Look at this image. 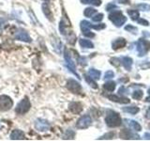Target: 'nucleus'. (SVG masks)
I'll list each match as a JSON object with an SVG mask.
<instances>
[{
  "label": "nucleus",
  "instance_id": "17",
  "mask_svg": "<svg viewBox=\"0 0 150 141\" xmlns=\"http://www.w3.org/2000/svg\"><path fill=\"white\" fill-rule=\"evenodd\" d=\"M121 63L123 64L124 68L127 70H130L131 67H132V64H133V60L130 58H129V56H124V58H122Z\"/></svg>",
  "mask_w": 150,
  "mask_h": 141
},
{
  "label": "nucleus",
  "instance_id": "24",
  "mask_svg": "<svg viewBox=\"0 0 150 141\" xmlns=\"http://www.w3.org/2000/svg\"><path fill=\"white\" fill-rule=\"evenodd\" d=\"M128 14L132 20H137L140 16V13L136 9H128Z\"/></svg>",
  "mask_w": 150,
  "mask_h": 141
},
{
  "label": "nucleus",
  "instance_id": "6",
  "mask_svg": "<svg viewBox=\"0 0 150 141\" xmlns=\"http://www.w3.org/2000/svg\"><path fill=\"white\" fill-rule=\"evenodd\" d=\"M92 123L91 117L89 115H83L77 120L76 127L78 129H86Z\"/></svg>",
  "mask_w": 150,
  "mask_h": 141
},
{
  "label": "nucleus",
  "instance_id": "3",
  "mask_svg": "<svg viewBox=\"0 0 150 141\" xmlns=\"http://www.w3.org/2000/svg\"><path fill=\"white\" fill-rule=\"evenodd\" d=\"M30 107H31V103H30L29 99L25 98L17 105V106L15 108V112L19 115H23L29 111Z\"/></svg>",
  "mask_w": 150,
  "mask_h": 141
},
{
  "label": "nucleus",
  "instance_id": "44",
  "mask_svg": "<svg viewBox=\"0 0 150 141\" xmlns=\"http://www.w3.org/2000/svg\"><path fill=\"white\" fill-rule=\"evenodd\" d=\"M148 93H149V94H150V88H149V89H148Z\"/></svg>",
  "mask_w": 150,
  "mask_h": 141
},
{
  "label": "nucleus",
  "instance_id": "34",
  "mask_svg": "<svg viewBox=\"0 0 150 141\" xmlns=\"http://www.w3.org/2000/svg\"><path fill=\"white\" fill-rule=\"evenodd\" d=\"M105 27H106L105 24H100V25H92V28H94V29H97V30L103 29V28H105Z\"/></svg>",
  "mask_w": 150,
  "mask_h": 141
},
{
  "label": "nucleus",
  "instance_id": "15",
  "mask_svg": "<svg viewBox=\"0 0 150 141\" xmlns=\"http://www.w3.org/2000/svg\"><path fill=\"white\" fill-rule=\"evenodd\" d=\"M11 139L12 140H20V139H25V133L21 130H14L11 134Z\"/></svg>",
  "mask_w": 150,
  "mask_h": 141
},
{
  "label": "nucleus",
  "instance_id": "16",
  "mask_svg": "<svg viewBox=\"0 0 150 141\" xmlns=\"http://www.w3.org/2000/svg\"><path fill=\"white\" fill-rule=\"evenodd\" d=\"M107 97L109 98L111 101L115 102V103H129V102H130L128 98L118 97V96H116V95H108Z\"/></svg>",
  "mask_w": 150,
  "mask_h": 141
},
{
  "label": "nucleus",
  "instance_id": "33",
  "mask_svg": "<svg viewBox=\"0 0 150 141\" xmlns=\"http://www.w3.org/2000/svg\"><path fill=\"white\" fill-rule=\"evenodd\" d=\"M115 76V73L112 70H107L104 74V79H111Z\"/></svg>",
  "mask_w": 150,
  "mask_h": 141
},
{
  "label": "nucleus",
  "instance_id": "20",
  "mask_svg": "<svg viewBox=\"0 0 150 141\" xmlns=\"http://www.w3.org/2000/svg\"><path fill=\"white\" fill-rule=\"evenodd\" d=\"M129 122V128H131L132 130L134 131H141V129H142V127H141V125L138 123L137 121H135V120H127Z\"/></svg>",
  "mask_w": 150,
  "mask_h": 141
},
{
  "label": "nucleus",
  "instance_id": "10",
  "mask_svg": "<svg viewBox=\"0 0 150 141\" xmlns=\"http://www.w3.org/2000/svg\"><path fill=\"white\" fill-rule=\"evenodd\" d=\"M64 58H65V61H66V64H67L68 68L69 69L70 72H72L78 78H80V76L77 74L76 70H75V65L73 63V61L71 59V58H70V55L69 54V51L67 49H65V55H64Z\"/></svg>",
  "mask_w": 150,
  "mask_h": 141
},
{
  "label": "nucleus",
  "instance_id": "14",
  "mask_svg": "<svg viewBox=\"0 0 150 141\" xmlns=\"http://www.w3.org/2000/svg\"><path fill=\"white\" fill-rule=\"evenodd\" d=\"M127 44V41L125 39H123V38H119V39H116L115 41H112V47L114 50H117V49H120V48H123V47H125Z\"/></svg>",
  "mask_w": 150,
  "mask_h": 141
},
{
  "label": "nucleus",
  "instance_id": "42",
  "mask_svg": "<svg viewBox=\"0 0 150 141\" xmlns=\"http://www.w3.org/2000/svg\"><path fill=\"white\" fill-rule=\"evenodd\" d=\"M119 2L122 3V4H129V0H119Z\"/></svg>",
  "mask_w": 150,
  "mask_h": 141
},
{
  "label": "nucleus",
  "instance_id": "31",
  "mask_svg": "<svg viewBox=\"0 0 150 141\" xmlns=\"http://www.w3.org/2000/svg\"><path fill=\"white\" fill-rule=\"evenodd\" d=\"M103 19V14L102 13H97L95 16H92V20L94 22H100Z\"/></svg>",
  "mask_w": 150,
  "mask_h": 141
},
{
  "label": "nucleus",
  "instance_id": "25",
  "mask_svg": "<svg viewBox=\"0 0 150 141\" xmlns=\"http://www.w3.org/2000/svg\"><path fill=\"white\" fill-rule=\"evenodd\" d=\"M95 13H97V11L93 8H86L83 11L84 16H86V17H92Z\"/></svg>",
  "mask_w": 150,
  "mask_h": 141
},
{
  "label": "nucleus",
  "instance_id": "5",
  "mask_svg": "<svg viewBox=\"0 0 150 141\" xmlns=\"http://www.w3.org/2000/svg\"><path fill=\"white\" fill-rule=\"evenodd\" d=\"M150 50V42L144 39H140L137 43V51L139 56H144Z\"/></svg>",
  "mask_w": 150,
  "mask_h": 141
},
{
  "label": "nucleus",
  "instance_id": "4",
  "mask_svg": "<svg viewBox=\"0 0 150 141\" xmlns=\"http://www.w3.org/2000/svg\"><path fill=\"white\" fill-rule=\"evenodd\" d=\"M13 105V101L11 97L8 95H1L0 96V110L1 111H8Z\"/></svg>",
  "mask_w": 150,
  "mask_h": 141
},
{
  "label": "nucleus",
  "instance_id": "7",
  "mask_svg": "<svg viewBox=\"0 0 150 141\" xmlns=\"http://www.w3.org/2000/svg\"><path fill=\"white\" fill-rule=\"evenodd\" d=\"M66 87L69 89V91H71L72 93L75 94H80L82 90V87L77 81H75L74 79H69Z\"/></svg>",
  "mask_w": 150,
  "mask_h": 141
},
{
  "label": "nucleus",
  "instance_id": "13",
  "mask_svg": "<svg viewBox=\"0 0 150 141\" xmlns=\"http://www.w3.org/2000/svg\"><path fill=\"white\" fill-rule=\"evenodd\" d=\"M120 137L123 139H139L138 135H135L134 134H132L129 130H122L120 133Z\"/></svg>",
  "mask_w": 150,
  "mask_h": 141
},
{
  "label": "nucleus",
  "instance_id": "22",
  "mask_svg": "<svg viewBox=\"0 0 150 141\" xmlns=\"http://www.w3.org/2000/svg\"><path fill=\"white\" fill-rule=\"evenodd\" d=\"M103 88L105 89V90L107 91H114L115 90V82H112V81H109V82H107L104 84V86H103Z\"/></svg>",
  "mask_w": 150,
  "mask_h": 141
},
{
  "label": "nucleus",
  "instance_id": "27",
  "mask_svg": "<svg viewBox=\"0 0 150 141\" xmlns=\"http://www.w3.org/2000/svg\"><path fill=\"white\" fill-rule=\"evenodd\" d=\"M86 82L90 85V86L93 88H95V89H97L98 88V85L96 84V82L94 81V79L93 78H91L90 76H87V75H86Z\"/></svg>",
  "mask_w": 150,
  "mask_h": 141
},
{
  "label": "nucleus",
  "instance_id": "37",
  "mask_svg": "<svg viewBox=\"0 0 150 141\" xmlns=\"http://www.w3.org/2000/svg\"><path fill=\"white\" fill-rule=\"evenodd\" d=\"M138 23L140 24V25H143V26H149V23L146 20H144V19H138Z\"/></svg>",
  "mask_w": 150,
  "mask_h": 141
},
{
  "label": "nucleus",
  "instance_id": "36",
  "mask_svg": "<svg viewBox=\"0 0 150 141\" xmlns=\"http://www.w3.org/2000/svg\"><path fill=\"white\" fill-rule=\"evenodd\" d=\"M115 135L114 133H109V134H107V135H104L103 136H101V137L100 139H112V136Z\"/></svg>",
  "mask_w": 150,
  "mask_h": 141
},
{
  "label": "nucleus",
  "instance_id": "11",
  "mask_svg": "<svg viewBox=\"0 0 150 141\" xmlns=\"http://www.w3.org/2000/svg\"><path fill=\"white\" fill-rule=\"evenodd\" d=\"M15 39L22 41H25V42H31V38L28 35V33L23 29H20L16 32Z\"/></svg>",
  "mask_w": 150,
  "mask_h": 141
},
{
  "label": "nucleus",
  "instance_id": "8",
  "mask_svg": "<svg viewBox=\"0 0 150 141\" xmlns=\"http://www.w3.org/2000/svg\"><path fill=\"white\" fill-rule=\"evenodd\" d=\"M90 28H92V24L91 23H89L88 21H86V20H83V21L81 22V29H82L83 34L86 37L93 38V37H95V34L90 31Z\"/></svg>",
  "mask_w": 150,
  "mask_h": 141
},
{
  "label": "nucleus",
  "instance_id": "35",
  "mask_svg": "<svg viewBox=\"0 0 150 141\" xmlns=\"http://www.w3.org/2000/svg\"><path fill=\"white\" fill-rule=\"evenodd\" d=\"M138 9H141L142 11H149L150 9V6L146 4H141L138 6Z\"/></svg>",
  "mask_w": 150,
  "mask_h": 141
},
{
  "label": "nucleus",
  "instance_id": "41",
  "mask_svg": "<svg viewBox=\"0 0 150 141\" xmlns=\"http://www.w3.org/2000/svg\"><path fill=\"white\" fill-rule=\"evenodd\" d=\"M144 138H145V139H147V140H150V134L145 133V134H144Z\"/></svg>",
  "mask_w": 150,
  "mask_h": 141
},
{
  "label": "nucleus",
  "instance_id": "26",
  "mask_svg": "<svg viewBox=\"0 0 150 141\" xmlns=\"http://www.w3.org/2000/svg\"><path fill=\"white\" fill-rule=\"evenodd\" d=\"M83 4H91L94 6H100L101 0H80Z\"/></svg>",
  "mask_w": 150,
  "mask_h": 141
},
{
  "label": "nucleus",
  "instance_id": "12",
  "mask_svg": "<svg viewBox=\"0 0 150 141\" xmlns=\"http://www.w3.org/2000/svg\"><path fill=\"white\" fill-rule=\"evenodd\" d=\"M69 110L71 111L73 114H80L83 111V106L80 103L78 102H72L69 103Z\"/></svg>",
  "mask_w": 150,
  "mask_h": 141
},
{
  "label": "nucleus",
  "instance_id": "32",
  "mask_svg": "<svg viewBox=\"0 0 150 141\" xmlns=\"http://www.w3.org/2000/svg\"><path fill=\"white\" fill-rule=\"evenodd\" d=\"M125 29L126 30H128L129 32H131V33H137V28H136L135 26H131V25H128V26H125Z\"/></svg>",
  "mask_w": 150,
  "mask_h": 141
},
{
  "label": "nucleus",
  "instance_id": "19",
  "mask_svg": "<svg viewBox=\"0 0 150 141\" xmlns=\"http://www.w3.org/2000/svg\"><path fill=\"white\" fill-rule=\"evenodd\" d=\"M79 43L83 48H93L94 44L89 40H84V39H80L79 40Z\"/></svg>",
  "mask_w": 150,
  "mask_h": 141
},
{
  "label": "nucleus",
  "instance_id": "18",
  "mask_svg": "<svg viewBox=\"0 0 150 141\" xmlns=\"http://www.w3.org/2000/svg\"><path fill=\"white\" fill-rule=\"evenodd\" d=\"M100 72L98 70H95V69H90L88 72V75L90 76L91 78H93L94 80H98L100 77Z\"/></svg>",
  "mask_w": 150,
  "mask_h": 141
},
{
  "label": "nucleus",
  "instance_id": "40",
  "mask_svg": "<svg viewBox=\"0 0 150 141\" xmlns=\"http://www.w3.org/2000/svg\"><path fill=\"white\" fill-rule=\"evenodd\" d=\"M145 117L147 118L148 120H150V107L147 109V111H146V114H145Z\"/></svg>",
  "mask_w": 150,
  "mask_h": 141
},
{
  "label": "nucleus",
  "instance_id": "28",
  "mask_svg": "<svg viewBox=\"0 0 150 141\" xmlns=\"http://www.w3.org/2000/svg\"><path fill=\"white\" fill-rule=\"evenodd\" d=\"M143 95H144V93L142 90H135L134 93L132 94V98L135 99V100H141Z\"/></svg>",
  "mask_w": 150,
  "mask_h": 141
},
{
  "label": "nucleus",
  "instance_id": "39",
  "mask_svg": "<svg viewBox=\"0 0 150 141\" xmlns=\"http://www.w3.org/2000/svg\"><path fill=\"white\" fill-rule=\"evenodd\" d=\"M118 92H119V94H124V93H128V92H127V89H126V88H125L124 87H121V88H119Z\"/></svg>",
  "mask_w": 150,
  "mask_h": 141
},
{
  "label": "nucleus",
  "instance_id": "38",
  "mask_svg": "<svg viewBox=\"0 0 150 141\" xmlns=\"http://www.w3.org/2000/svg\"><path fill=\"white\" fill-rule=\"evenodd\" d=\"M116 9V6H115V5H114V4H109L107 6V8H106L107 11H111V9Z\"/></svg>",
  "mask_w": 150,
  "mask_h": 141
},
{
  "label": "nucleus",
  "instance_id": "43",
  "mask_svg": "<svg viewBox=\"0 0 150 141\" xmlns=\"http://www.w3.org/2000/svg\"><path fill=\"white\" fill-rule=\"evenodd\" d=\"M145 101H146V102H150V97H147V98H146V100H145Z\"/></svg>",
  "mask_w": 150,
  "mask_h": 141
},
{
  "label": "nucleus",
  "instance_id": "23",
  "mask_svg": "<svg viewBox=\"0 0 150 141\" xmlns=\"http://www.w3.org/2000/svg\"><path fill=\"white\" fill-rule=\"evenodd\" d=\"M123 111L127 112V113H129V114H137L139 112V107L137 106H129V107H124L123 108Z\"/></svg>",
  "mask_w": 150,
  "mask_h": 141
},
{
  "label": "nucleus",
  "instance_id": "21",
  "mask_svg": "<svg viewBox=\"0 0 150 141\" xmlns=\"http://www.w3.org/2000/svg\"><path fill=\"white\" fill-rule=\"evenodd\" d=\"M42 11L45 14V16L48 18V19H51V20H53V15H52V13L49 9V6L47 3H44L42 5Z\"/></svg>",
  "mask_w": 150,
  "mask_h": 141
},
{
  "label": "nucleus",
  "instance_id": "29",
  "mask_svg": "<svg viewBox=\"0 0 150 141\" xmlns=\"http://www.w3.org/2000/svg\"><path fill=\"white\" fill-rule=\"evenodd\" d=\"M74 135H75L74 132L70 131V130H68L67 132H66V134L64 135V138H66V139H71V138H73Z\"/></svg>",
  "mask_w": 150,
  "mask_h": 141
},
{
  "label": "nucleus",
  "instance_id": "30",
  "mask_svg": "<svg viewBox=\"0 0 150 141\" xmlns=\"http://www.w3.org/2000/svg\"><path fill=\"white\" fill-rule=\"evenodd\" d=\"M110 62H111L112 65L115 66V67H118V66L120 65V63H121V60L119 58H111Z\"/></svg>",
  "mask_w": 150,
  "mask_h": 141
},
{
  "label": "nucleus",
  "instance_id": "1",
  "mask_svg": "<svg viewBox=\"0 0 150 141\" xmlns=\"http://www.w3.org/2000/svg\"><path fill=\"white\" fill-rule=\"evenodd\" d=\"M105 122L109 127H118L121 125L122 120L118 113L109 111L105 118Z\"/></svg>",
  "mask_w": 150,
  "mask_h": 141
},
{
  "label": "nucleus",
  "instance_id": "9",
  "mask_svg": "<svg viewBox=\"0 0 150 141\" xmlns=\"http://www.w3.org/2000/svg\"><path fill=\"white\" fill-rule=\"evenodd\" d=\"M34 126L38 131H40V132L47 131V130L50 129V123L46 120H43V119L36 120Z\"/></svg>",
  "mask_w": 150,
  "mask_h": 141
},
{
  "label": "nucleus",
  "instance_id": "45",
  "mask_svg": "<svg viewBox=\"0 0 150 141\" xmlns=\"http://www.w3.org/2000/svg\"><path fill=\"white\" fill-rule=\"evenodd\" d=\"M44 1H48V0H44Z\"/></svg>",
  "mask_w": 150,
  "mask_h": 141
},
{
  "label": "nucleus",
  "instance_id": "2",
  "mask_svg": "<svg viewBox=\"0 0 150 141\" xmlns=\"http://www.w3.org/2000/svg\"><path fill=\"white\" fill-rule=\"evenodd\" d=\"M109 20L114 23L115 26L120 27L126 23L127 18L123 15V14H122L121 11H112V13L109 14Z\"/></svg>",
  "mask_w": 150,
  "mask_h": 141
}]
</instances>
